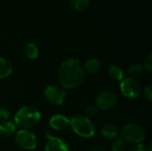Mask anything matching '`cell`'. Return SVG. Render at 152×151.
<instances>
[{"label":"cell","mask_w":152,"mask_h":151,"mask_svg":"<svg viewBox=\"0 0 152 151\" xmlns=\"http://www.w3.org/2000/svg\"><path fill=\"white\" fill-rule=\"evenodd\" d=\"M86 73L83 66L77 59H68L59 67L58 79L64 89H73L79 86L85 80Z\"/></svg>","instance_id":"cell-1"},{"label":"cell","mask_w":152,"mask_h":151,"mask_svg":"<svg viewBox=\"0 0 152 151\" xmlns=\"http://www.w3.org/2000/svg\"><path fill=\"white\" fill-rule=\"evenodd\" d=\"M41 119V114L37 109L31 106L21 107L14 116L15 125L20 130H28L37 125Z\"/></svg>","instance_id":"cell-2"},{"label":"cell","mask_w":152,"mask_h":151,"mask_svg":"<svg viewBox=\"0 0 152 151\" xmlns=\"http://www.w3.org/2000/svg\"><path fill=\"white\" fill-rule=\"evenodd\" d=\"M72 130L80 137L92 138L95 133V128L90 118L84 115H77L70 119V125Z\"/></svg>","instance_id":"cell-3"},{"label":"cell","mask_w":152,"mask_h":151,"mask_svg":"<svg viewBox=\"0 0 152 151\" xmlns=\"http://www.w3.org/2000/svg\"><path fill=\"white\" fill-rule=\"evenodd\" d=\"M120 134L124 141L135 144L142 142L145 139V131L141 125L135 123L126 124L121 130Z\"/></svg>","instance_id":"cell-4"},{"label":"cell","mask_w":152,"mask_h":151,"mask_svg":"<svg viewBox=\"0 0 152 151\" xmlns=\"http://www.w3.org/2000/svg\"><path fill=\"white\" fill-rule=\"evenodd\" d=\"M14 142L24 150H33L37 147V138L28 130H19L14 135Z\"/></svg>","instance_id":"cell-5"},{"label":"cell","mask_w":152,"mask_h":151,"mask_svg":"<svg viewBox=\"0 0 152 151\" xmlns=\"http://www.w3.org/2000/svg\"><path fill=\"white\" fill-rule=\"evenodd\" d=\"M120 91L125 97L128 99H135L141 93V84L137 79L130 77L123 78L120 82Z\"/></svg>","instance_id":"cell-6"},{"label":"cell","mask_w":152,"mask_h":151,"mask_svg":"<svg viewBox=\"0 0 152 151\" xmlns=\"http://www.w3.org/2000/svg\"><path fill=\"white\" fill-rule=\"evenodd\" d=\"M118 103V96L111 91L101 92L95 99V105L99 109L110 110Z\"/></svg>","instance_id":"cell-7"},{"label":"cell","mask_w":152,"mask_h":151,"mask_svg":"<svg viewBox=\"0 0 152 151\" xmlns=\"http://www.w3.org/2000/svg\"><path fill=\"white\" fill-rule=\"evenodd\" d=\"M45 97L51 104L61 105L65 101L66 92L60 85H51L45 89Z\"/></svg>","instance_id":"cell-8"},{"label":"cell","mask_w":152,"mask_h":151,"mask_svg":"<svg viewBox=\"0 0 152 151\" xmlns=\"http://www.w3.org/2000/svg\"><path fill=\"white\" fill-rule=\"evenodd\" d=\"M45 136L47 138L45 151H69V144L63 139L53 136L50 133H46Z\"/></svg>","instance_id":"cell-9"},{"label":"cell","mask_w":152,"mask_h":151,"mask_svg":"<svg viewBox=\"0 0 152 151\" xmlns=\"http://www.w3.org/2000/svg\"><path fill=\"white\" fill-rule=\"evenodd\" d=\"M49 124H50V126L54 130H57V131L63 130L67 128L68 126H69L70 119L63 115L56 114L50 118Z\"/></svg>","instance_id":"cell-10"},{"label":"cell","mask_w":152,"mask_h":151,"mask_svg":"<svg viewBox=\"0 0 152 151\" xmlns=\"http://www.w3.org/2000/svg\"><path fill=\"white\" fill-rule=\"evenodd\" d=\"M119 130L118 128L112 124H106L104 125L101 129V134L102 136L106 140H116L118 139L119 135Z\"/></svg>","instance_id":"cell-11"},{"label":"cell","mask_w":152,"mask_h":151,"mask_svg":"<svg viewBox=\"0 0 152 151\" xmlns=\"http://www.w3.org/2000/svg\"><path fill=\"white\" fill-rule=\"evenodd\" d=\"M101 68H102V64H101V61L96 59V58H90L88 59L85 64H84V70H85V73H88L90 75H94V74H97L100 70H101Z\"/></svg>","instance_id":"cell-12"},{"label":"cell","mask_w":152,"mask_h":151,"mask_svg":"<svg viewBox=\"0 0 152 151\" xmlns=\"http://www.w3.org/2000/svg\"><path fill=\"white\" fill-rule=\"evenodd\" d=\"M12 73V66L9 61L0 57V79L10 77Z\"/></svg>","instance_id":"cell-13"},{"label":"cell","mask_w":152,"mask_h":151,"mask_svg":"<svg viewBox=\"0 0 152 151\" xmlns=\"http://www.w3.org/2000/svg\"><path fill=\"white\" fill-rule=\"evenodd\" d=\"M16 130V125L11 121H4L0 123V136L9 137L14 133Z\"/></svg>","instance_id":"cell-14"},{"label":"cell","mask_w":152,"mask_h":151,"mask_svg":"<svg viewBox=\"0 0 152 151\" xmlns=\"http://www.w3.org/2000/svg\"><path fill=\"white\" fill-rule=\"evenodd\" d=\"M90 2L91 0H69V4L74 11L84 12L89 7Z\"/></svg>","instance_id":"cell-15"},{"label":"cell","mask_w":152,"mask_h":151,"mask_svg":"<svg viewBox=\"0 0 152 151\" xmlns=\"http://www.w3.org/2000/svg\"><path fill=\"white\" fill-rule=\"evenodd\" d=\"M24 53H25L26 57L28 60H35L37 58L39 54V50H38V47L34 43H28L25 46Z\"/></svg>","instance_id":"cell-16"},{"label":"cell","mask_w":152,"mask_h":151,"mask_svg":"<svg viewBox=\"0 0 152 151\" xmlns=\"http://www.w3.org/2000/svg\"><path fill=\"white\" fill-rule=\"evenodd\" d=\"M109 74L114 80L121 81L124 78V71L118 65H111L109 69Z\"/></svg>","instance_id":"cell-17"},{"label":"cell","mask_w":152,"mask_h":151,"mask_svg":"<svg viewBox=\"0 0 152 151\" xmlns=\"http://www.w3.org/2000/svg\"><path fill=\"white\" fill-rule=\"evenodd\" d=\"M143 72V66L140 63H134L131 64L128 68H127V73L129 75L130 77L135 78L137 77H139L140 75H142V73Z\"/></svg>","instance_id":"cell-18"},{"label":"cell","mask_w":152,"mask_h":151,"mask_svg":"<svg viewBox=\"0 0 152 151\" xmlns=\"http://www.w3.org/2000/svg\"><path fill=\"white\" fill-rule=\"evenodd\" d=\"M126 148V142L123 139H116L112 145L111 150L112 151H124Z\"/></svg>","instance_id":"cell-19"},{"label":"cell","mask_w":152,"mask_h":151,"mask_svg":"<svg viewBox=\"0 0 152 151\" xmlns=\"http://www.w3.org/2000/svg\"><path fill=\"white\" fill-rule=\"evenodd\" d=\"M99 109L96 107L95 104H91L89 105L86 109V117H87L88 118H91V117H94L98 115L99 113Z\"/></svg>","instance_id":"cell-20"},{"label":"cell","mask_w":152,"mask_h":151,"mask_svg":"<svg viewBox=\"0 0 152 151\" xmlns=\"http://www.w3.org/2000/svg\"><path fill=\"white\" fill-rule=\"evenodd\" d=\"M10 117V111L5 108H0V123L7 121Z\"/></svg>","instance_id":"cell-21"},{"label":"cell","mask_w":152,"mask_h":151,"mask_svg":"<svg viewBox=\"0 0 152 151\" xmlns=\"http://www.w3.org/2000/svg\"><path fill=\"white\" fill-rule=\"evenodd\" d=\"M143 69H145L149 73H151L152 71V54L150 53L148 57L144 61V66Z\"/></svg>","instance_id":"cell-22"},{"label":"cell","mask_w":152,"mask_h":151,"mask_svg":"<svg viewBox=\"0 0 152 151\" xmlns=\"http://www.w3.org/2000/svg\"><path fill=\"white\" fill-rule=\"evenodd\" d=\"M144 96H145V98H146L149 101H152V85L151 84L148 85L144 88Z\"/></svg>","instance_id":"cell-23"},{"label":"cell","mask_w":152,"mask_h":151,"mask_svg":"<svg viewBox=\"0 0 152 151\" xmlns=\"http://www.w3.org/2000/svg\"><path fill=\"white\" fill-rule=\"evenodd\" d=\"M130 151H146V147L142 143H136L134 146L132 147Z\"/></svg>","instance_id":"cell-24"},{"label":"cell","mask_w":152,"mask_h":151,"mask_svg":"<svg viewBox=\"0 0 152 151\" xmlns=\"http://www.w3.org/2000/svg\"><path fill=\"white\" fill-rule=\"evenodd\" d=\"M89 151H106L104 149H102V148H94V149H92V150H90Z\"/></svg>","instance_id":"cell-25"},{"label":"cell","mask_w":152,"mask_h":151,"mask_svg":"<svg viewBox=\"0 0 152 151\" xmlns=\"http://www.w3.org/2000/svg\"><path fill=\"white\" fill-rule=\"evenodd\" d=\"M146 151H152V145L150 144L148 147H146Z\"/></svg>","instance_id":"cell-26"}]
</instances>
